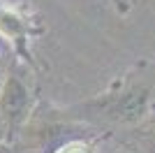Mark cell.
Listing matches in <instances>:
<instances>
[{
    "label": "cell",
    "mask_w": 155,
    "mask_h": 153,
    "mask_svg": "<svg viewBox=\"0 0 155 153\" xmlns=\"http://www.w3.org/2000/svg\"><path fill=\"white\" fill-rule=\"evenodd\" d=\"M150 97H153V83L143 79H132L118 88H111L104 95H97L88 102L72 107V111H81L77 116L93 123L134 125L148 114Z\"/></svg>",
    "instance_id": "obj_1"
},
{
    "label": "cell",
    "mask_w": 155,
    "mask_h": 153,
    "mask_svg": "<svg viewBox=\"0 0 155 153\" xmlns=\"http://www.w3.org/2000/svg\"><path fill=\"white\" fill-rule=\"evenodd\" d=\"M109 2H111L114 7H116V12H120V14H125V12L130 9V5L125 2V0H109Z\"/></svg>",
    "instance_id": "obj_5"
},
{
    "label": "cell",
    "mask_w": 155,
    "mask_h": 153,
    "mask_svg": "<svg viewBox=\"0 0 155 153\" xmlns=\"http://www.w3.org/2000/svg\"><path fill=\"white\" fill-rule=\"evenodd\" d=\"M2 49H5V39L0 37V56H2Z\"/></svg>",
    "instance_id": "obj_6"
},
{
    "label": "cell",
    "mask_w": 155,
    "mask_h": 153,
    "mask_svg": "<svg viewBox=\"0 0 155 153\" xmlns=\"http://www.w3.org/2000/svg\"><path fill=\"white\" fill-rule=\"evenodd\" d=\"M28 35H30V23H28L21 14L12 12L9 7H2L0 5V37H12L14 44H16V51H19L21 56L26 58V60H30V51L26 49V39Z\"/></svg>",
    "instance_id": "obj_3"
},
{
    "label": "cell",
    "mask_w": 155,
    "mask_h": 153,
    "mask_svg": "<svg viewBox=\"0 0 155 153\" xmlns=\"http://www.w3.org/2000/svg\"><path fill=\"white\" fill-rule=\"evenodd\" d=\"M32 95L28 83L19 72H9L0 88V116L7 123V127H16L30 114Z\"/></svg>",
    "instance_id": "obj_2"
},
{
    "label": "cell",
    "mask_w": 155,
    "mask_h": 153,
    "mask_svg": "<svg viewBox=\"0 0 155 153\" xmlns=\"http://www.w3.org/2000/svg\"><path fill=\"white\" fill-rule=\"evenodd\" d=\"M53 153H95V148L88 144V141H81V139H72V141H65L60 148H56Z\"/></svg>",
    "instance_id": "obj_4"
}]
</instances>
